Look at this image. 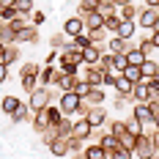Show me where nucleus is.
Segmentation results:
<instances>
[{
	"mask_svg": "<svg viewBox=\"0 0 159 159\" xmlns=\"http://www.w3.org/2000/svg\"><path fill=\"white\" fill-rule=\"evenodd\" d=\"M157 16H159V8H148V6H143L140 8V14H137V25L143 28V30H154V22H157Z\"/></svg>",
	"mask_w": 159,
	"mask_h": 159,
	"instance_id": "obj_6",
	"label": "nucleus"
},
{
	"mask_svg": "<svg viewBox=\"0 0 159 159\" xmlns=\"http://www.w3.org/2000/svg\"><path fill=\"white\" fill-rule=\"evenodd\" d=\"M132 99H134V102H151V99H154V91L148 88V82H145V80L134 85V91H132Z\"/></svg>",
	"mask_w": 159,
	"mask_h": 159,
	"instance_id": "obj_16",
	"label": "nucleus"
},
{
	"mask_svg": "<svg viewBox=\"0 0 159 159\" xmlns=\"http://www.w3.org/2000/svg\"><path fill=\"white\" fill-rule=\"evenodd\" d=\"M66 143H69V151L71 154H80V151H85V140H80V137H66Z\"/></svg>",
	"mask_w": 159,
	"mask_h": 159,
	"instance_id": "obj_40",
	"label": "nucleus"
},
{
	"mask_svg": "<svg viewBox=\"0 0 159 159\" xmlns=\"http://www.w3.org/2000/svg\"><path fill=\"white\" fill-rule=\"evenodd\" d=\"M66 44H69V41H66V33H52V36H49V47L52 49H63Z\"/></svg>",
	"mask_w": 159,
	"mask_h": 159,
	"instance_id": "obj_39",
	"label": "nucleus"
},
{
	"mask_svg": "<svg viewBox=\"0 0 159 159\" xmlns=\"http://www.w3.org/2000/svg\"><path fill=\"white\" fill-rule=\"evenodd\" d=\"M151 140H154V151L159 154V132H154V134H151Z\"/></svg>",
	"mask_w": 159,
	"mask_h": 159,
	"instance_id": "obj_53",
	"label": "nucleus"
},
{
	"mask_svg": "<svg viewBox=\"0 0 159 159\" xmlns=\"http://www.w3.org/2000/svg\"><path fill=\"white\" fill-rule=\"evenodd\" d=\"M39 41V28L36 25H28L16 33V44H36Z\"/></svg>",
	"mask_w": 159,
	"mask_h": 159,
	"instance_id": "obj_13",
	"label": "nucleus"
},
{
	"mask_svg": "<svg viewBox=\"0 0 159 159\" xmlns=\"http://www.w3.org/2000/svg\"><path fill=\"white\" fill-rule=\"evenodd\" d=\"M16 107H19V99H16L14 93H8V96H3V99H0V110L6 112V115H11Z\"/></svg>",
	"mask_w": 159,
	"mask_h": 159,
	"instance_id": "obj_25",
	"label": "nucleus"
},
{
	"mask_svg": "<svg viewBox=\"0 0 159 159\" xmlns=\"http://www.w3.org/2000/svg\"><path fill=\"white\" fill-rule=\"evenodd\" d=\"M16 11H19V14H30L33 11V0H16Z\"/></svg>",
	"mask_w": 159,
	"mask_h": 159,
	"instance_id": "obj_46",
	"label": "nucleus"
},
{
	"mask_svg": "<svg viewBox=\"0 0 159 159\" xmlns=\"http://www.w3.org/2000/svg\"><path fill=\"white\" fill-rule=\"evenodd\" d=\"M44 22H47V14H44V11H33V14H30V25H36V28H41Z\"/></svg>",
	"mask_w": 159,
	"mask_h": 159,
	"instance_id": "obj_45",
	"label": "nucleus"
},
{
	"mask_svg": "<svg viewBox=\"0 0 159 159\" xmlns=\"http://www.w3.org/2000/svg\"><path fill=\"white\" fill-rule=\"evenodd\" d=\"M96 143L102 145V148H104V151H107V154H115V151H118V148H121V140H118V137H115V134H110V132H102V134H99V140H96Z\"/></svg>",
	"mask_w": 159,
	"mask_h": 159,
	"instance_id": "obj_12",
	"label": "nucleus"
},
{
	"mask_svg": "<svg viewBox=\"0 0 159 159\" xmlns=\"http://www.w3.org/2000/svg\"><path fill=\"white\" fill-rule=\"evenodd\" d=\"M8 118H11V124H25V121H30L33 112H30V107H28V102H19V107H16Z\"/></svg>",
	"mask_w": 159,
	"mask_h": 159,
	"instance_id": "obj_15",
	"label": "nucleus"
},
{
	"mask_svg": "<svg viewBox=\"0 0 159 159\" xmlns=\"http://www.w3.org/2000/svg\"><path fill=\"white\" fill-rule=\"evenodd\" d=\"M115 91H118L121 96H132V91H134V85H132V82H129V80L124 77V74H121V77H118V82H115Z\"/></svg>",
	"mask_w": 159,
	"mask_h": 159,
	"instance_id": "obj_32",
	"label": "nucleus"
},
{
	"mask_svg": "<svg viewBox=\"0 0 159 159\" xmlns=\"http://www.w3.org/2000/svg\"><path fill=\"white\" fill-rule=\"evenodd\" d=\"M3 52H6V44H3V41H0V58H3Z\"/></svg>",
	"mask_w": 159,
	"mask_h": 159,
	"instance_id": "obj_57",
	"label": "nucleus"
},
{
	"mask_svg": "<svg viewBox=\"0 0 159 159\" xmlns=\"http://www.w3.org/2000/svg\"><path fill=\"white\" fill-rule=\"evenodd\" d=\"M71 126H74V121H71V118H69V115H63V121H61V124H58V137H71Z\"/></svg>",
	"mask_w": 159,
	"mask_h": 159,
	"instance_id": "obj_33",
	"label": "nucleus"
},
{
	"mask_svg": "<svg viewBox=\"0 0 159 159\" xmlns=\"http://www.w3.org/2000/svg\"><path fill=\"white\" fill-rule=\"evenodd\" d=\"M124 121H126L129 132H134V134H143V124H140V121H137V118H134L132 112H129V118H124Z\"/></svg>",
	"mask_w": 159,
	"mask_h": 159,
	"instance_id": "obj_41",
	"label": "nucleus"
},
{
	"mask_svg": "<svg viewBox=\"0 0 159 159\" xmlns=\"http://www.w3.org/2000/svg\"><path fill=\"white\" fill-rule=\"evenodd\" d=\"M118 77H121V71H104V88H115V82H118Z\"/></svg>",
	"mask_w": 159,
	"mask_h": 159,
	"instance_id": "obj_43",
	"label": "nucleus"
},
{
	"mask_svg": "<svg viewBox=\"0 0 159 159\" xmlns=\"http://www.w3.org/2000/svg\"><path fill=\"white\" fill-rule=\"evenodd\" d=\"M148 159H159V154H151V157H148Z\"/></svg>",
	"mask_w": 159,
	"mask_h": 159,
	"instance_id": "obj_60",
	"label": "nucleus"
},
{
	"mask_svg": "<svg viewBox=\"0 0 159 159\" xmlns=\"http://www.w3.org/2000/svg\"><path fill=\"white\" fill-rule=\"evenodd\" d=\"M151 44H154V49H159V30H151Z\"/></svg>",
	"mask_w": 159,
	"mask_h": 159,
	"instance_id": "obj_52",
	"label": "nucleus"
},
{
	"mask_svg": "<svg viewBox=\"0 0 159 159\" xmlns=\"http://www.w3.org/2000/svg\"><path fill=\"white\" fill-rule=\"evenodd\" d=\"M6 80H8V66L0 63V82H6Z\"/></svg>",
	"mask_w": 159,
	"mask_h": 159,
	"instance_id": "obj_51",
	"label": "nucleus"
},
{
	"mask_svg": "<svg viewBox=\"0 0 159 159\" xmlns=\"http://www.w3.org/2000/svg\"><path fill=\"white\" fill-rule=\"evenodd\" d=\"M85 157H88V159H107L110 154H107L99 143H91V145H85Z\"/></svg>",
	"mask_w": 159,
	"mask_h": 159,
	"instance_id": "obj_27",
	"label": "nucleus"
},
{
	"mask_svg": "<svg viewBox=\"0 0 159 159\" xmlns=\"http://www.w3.org/2000/svg\"><path fill=\"white\" fill-rule=\"evenodd\" d=\"M107 132H110V134H115V137L121 140V137L129 132V126H126V121H107Z\"/></svg>",
	"mask_w": 159,
	"mask_h": 159,
	"instance_id": "obj_26",
	"label": "nucleus"
},
{
	"mask_svg": "<svg viewBox=\"0 0 159 159\" xmlns=\"http://www.w3.org/2000/svg\"><path fill=\"white\" fill-rule=\"evenodd\" d=\"M58 55H61V49H49V52H47V58H44V63H49V66H52V63H58Z\"/></svg>",
	"mask_w": 159,
	"mask_h": 159,
	"instance_id": "obj_50",
	"label": "nucleus"
},
{
	"mask_svg": "<svg viewBox=\"0 0 159 159\" xmlns=\"http://www.w3.org/2000/svg\"><path fill=\"white\" fill-rule=\"evenodd\" d=\"M154 30H159V16H157V22H154Z\"/></svg>",
	"mask_w": 159,
	"mask_h": 159,
	"instance_id": "obj_59",
	"label": "nucleus"
},
{
	"mask_svg": "<svg viewBox=\"0 0 159 159\" xmlns=\"http://www.w3.org/2000/svg\"><path fill=\"white\" fill-rule=\"evenodd\" d=\"M16 14H19L16 6H3V8H0V19H3V22H11Z\"/></svg>",
	"mask_w": 159,
	"mask_h": 159,
	"instance_id": "obj_42",
	"label": "nucleus"
},
{
	"mask_svg": "<svg viewBox=\"0 0 159 159\" xmlns=\"http://www.w3.org/2000/svg\"><path fill=\"white\" fill-rule=\"evenodd\" d=\"M63 33H66V39H74V36H82L85 33V19L80 14H74V16H69L63 22Z\"/></svg>",
	"mask_w": 159,
	"mask_h": 159,
	"instance_id": "obj_5",
	"label": "nucleus"
},
{
	"mask_svg": "<svg viewBox=\"0 0 159 159\" xmlns=\"http://www.w3.org/2000/svg\"><path fill=\"white\" fill-rule=\"evenodd\" d=\"M85 33H88V39H91L93 44H104V41H107V30H104V28H96V30H85Z\"/></svg>",
	"mask_w": 159,
	"mask_h": 159,
	"instance_id": "obj_38",
	"label": "nucleus"
},
{
	"mask_svg": "<svg viewBox=\"0 0 159 159\" xmlns=\"http://www.w3.org/2000/svg\"><path fill=\"white\" fill-rule=\"evenodd\" d=\"M69 159H88V157H85V151H80V154H71Z\"/></svg>",
	"mask_w": 159,
	"mask_h": 159,
	"instance_id": "obj_55",
	"label": "nucleus"
},
{
	"mask_svg": "<svg viewBox=\"0 0 159 159\" xmlns=\"http://www.w3.org/2000/svg\"><path fill=\"white\" fill-rule=\"evenodd\" d=\"M0 28H3V19H0Z\"/></svg>",
	"mask_w": 159,
	"mask_h": 159,
	"instance_id": "obj_61",
	"label": "nucleus"
},
{
	"mask_svg": "<svg viewBox=\"0 0 159 159\" xmlns=\"http://www.w3.org/2000/svg\"><path fill=\"white\" fill-rule=\"evenodd\" d=\"M151 154H157V151H154V140H151V134H137L134 157H137V159H148Z\"/></svg>",
	"mask_w": 159,
	"mask_h": 159,
	"instance_id": "obj_4",
	"label": "nucleus"
},
{
	"mask_svg": "<svg viewBox=\"0 0 159 159\" xmlns=\"http://www.w3.org/2000/svg\"><path fill=\"white\" fill-rule=\"evenodd\" d=\"M154 126H157V132H159V115H157V118H154Z\"/></svg>",
	"mask_w": 159,
	"mask_h": 159,
	"instance_id": "obj_58",
	"label": "nucleus"
},
{
	"mask_svg": "<svg viewBox=\"0 0 159 159\" xmlns=\"http://www.w3.org/2000/svg\"><path fill=\"white\" fill-rule=\"evenodd\" d=\"M157 102H159V93H157Z\"/></svg>",
	"mask_w": 159,
	"mask_h": 159,
	"instance_id": "obj_62",
	"label": "nucleus"
},
{
	"mask_svg": "<svg viewBox=\"0 0 159 159\" xmlns=\"http://www.w3.org/2000/svg\"><path fill=\"white\" fill-rule=\"evenodd\" d=\"M140 71H143V80H148V77H154V74H159V63L154 58H145V63L140 66Z\"/></svg>",
	"mask_w": 159,
	"mask_h": 159,
	"instance_id": "obj_30",
	"label": "nucleus"
},
{
	"mask_svg": "<svg viewBox=\"0 0 159 159\" xmlns=\"http://www.w3.org/2000/svg\"><path fill=\"white\" fill-rule=\"evenodd\" d=\"M55 69H58V63H52V66L44 63L41 66V71H39V85H47L49 88V85H52V77H55Z\"/></svg>",
	"mask_w": 159,
	"mask_h": 159,
	"instance_id": "obj_21",
	"label": "nucleus"
},
{
	"mask_svg": "<svg viewBox=\"0 0 159 159\" xmlns=\"http://www.w3.org/2000/svg\"><path fill=\"white\" fill-rule=\"evenodd\" d=\"M19 85H22V91L33 93L39 88V74H19Z\"/></svg>",
	"mask_w": 159,
	"mask_h": 159,
	"instance_id": "obj_24",
	"label": "nucleus"
},
{
	"mask_svg": "<svg viewBox=\"0 0 159 159\" xmlns=\"http://www.w3.org/2000/svg\"><path fill=\"white\" fill-rule=\"evenodd\" d=\"M102 52H104L102 44H88V47H82V61H85V66H96L99 58H102Z\"/></svg>",
	"mask_w": 159,
	"mask_h": 159,
	"instance_id": "obj_8",
	"label": "nucleus"
},
{
	"mask_svg": "<svg viewBox=\"0 0 159 159\" xmlns=\"http://www.w3.org/2000/svg\"><path fill=\"white\" fill-rule=\"evenodd\" d=\"M99 66H102L104 71H115V55H112L110 49H104V52H102V58H99Z\"/></svg>",
	"mask_w": 159,
	"mask_h": 159,
	"instance_id": "obj_31",
	"label": "nucleus"
},
{
	"mask_svg": "<svg viewBox=\"0 0 159 159\" xmlns=\"http://www.w3.org/2000/svg\"><path fill=\"white\" fill-rule=\"evenodd\" d=\"M132 47L134 44H129L126 39H121V36H110V41H107V49H110L112 55H126Z\"/></svg>",
	"mask_w": 159,
	"mask_h": 159,
	"instance_id": "obj_9",
	"label": "nucleus"
},
{
	"mask_svg": "<svg viewBox=\"0 0 159 159\" xmlns=\"http://www.w3.org/2000/svg\"><path fill=\"white\" fill-rule=\"evenodd\" d=\"M52 99H55V91L47 88V85H39V88L28 96V107H30V112H41L44 107L52 104Z\"/></svg>",
	"mask_w": 159,
	"mask_h": 159,
	"instance_id": "obj_1",
	"label": "nucleus"
},
{
	"mask_svg": "<svg viewBox=\"0 0 159 159\" xmlns=\"http://www.w3.org/2000/svg\"><path fill=\"white\" fill-rule=\"evenodd\" d=\"M30 124H33V132H44V129L49 126V121H47V110H41V112H33V118H30Z\"/></svg>",
	"mask_w": 159,
	"mask_h": 159,
	"instance_id": "obj_23",
	"label": "nucleus"
},
{
	"mask_svg": "<svg viewBox=\"0 0 159 159\" xmlns=\"http://www.w3.org/2000/svg\"><path fill=\"white\" fill-rule=\"evenodd\" d=\"M71 134L80 137V140H88V137L93 134V126L88 124V118H77V121H74V126H71Z\"/></svg>",
	"mask_w": 159,
	"mask_h": 159,
	"instance_id": "obj_11",
	"label": "nucleus"
},
{
	"mask_svg": "<svg viewBox=\"0 0 159 159\" xmlns=\"http://www.w3.org/2000/svg\"><path fill=\"white\" fill-rule=\"evenodd\" d=\"M82 80H88L91 85H102V82H104V69H102L99 63H96V66H85Z\"/></svg>",
	"mask_w": 159,
	"mask_h": 159,
	"instance_id": "obj_14",
	"label": "nucleus"
},
{
	"mask_svg": "<svg viewBox=\"0 0 159 159\" xmlns=\"http://www.w3.org/2000/svg\"><path fill=\"white\" fill-rule=\"evenodd\" d=\"M0 8H3V6H0Z\"/></svg>",
	"mask_w": 159,
	"mask_h": 159,
	"instance_id": "obj_63",
	"label": "nucleus"
},
{
	"mask_svg": "<svg viewBox=\"0 0 159 159\" xmlns=\"http://www.w3.org/2000/svg\"><path fill=\"white\" fill-rule=\"evenodd\" d=\"M107 159H134V154H132V151H126V148H118V151H115V154H110Z\"/></svg>",
	"mask_w": 159,
	"mask_h": 159,
	"instance_id": "obj_48",
	"label": "nucleus"
},
{
	"mask_svg": "<svg viewBox=\"0 0 159 159\" xmlns=\"http://www.w3.org/2000/svg\"><path fill=\"white\" fill-rule=\"evenodd\" d=\"M85 102L93 107V104H104L107 102V91H104V85H91V91L85 93Z\"/></svg>",
	"mask_w": 159,
	"mask_h": 159,
	"instance_id": "obj_10",
	"label": "nucleus"
},
{
	"mask_svg": "<svg viewBox=\"0 0 159 159\" xmlns=\"http://www.w3.org/2000/svg\"><path fill=\"white\" fill-rule=\"evenodd\" d=\"M145 82H148V88H151V91H154V96H157V93H159V74H154V77H148Z\"/></svg>",
	"mask_w": 159,
	"mask_h": 159,
	"instance_id": "obj_49",
	"label": "nucleus"
},
{
	"mask_svg": "<svg viewBox=\"0 0 159 159\" xmlns=\"http://www.w3.org/2000/svg\"><path fill=\"white\" fill-rule=\"evenodd\" d=\"M112 3H115V6H118V8H121V6H129V3H132V0H112Z\"/></svg>",
	"mask_w": 159,
	"mask_h": 159,
	"instance_id": "obj_56",
	"label": "nucleus"
},
{
	"mask_svg": "<svg viewBox=\"0 0 159 159\" xmlns=\"http://www.w3.org/2000/svg\"><path fill=\"white\" fill-rule=\"evenodd\" d=\"M124 77L132 82V85H137V82H143V71H140V66H126L124 71H121Z\"/></svg>",
	"mask_w": 159,
	"mask_h": 159,
	"instance_id": "obj_28",
	"label": "nucleus"
},
{
	"mask_svg": "<svg viewBox=\"0 0 159 159\" xmlns=\"http://www.w3.org/2000/svg\"><path fill=\"white\" fill-rule=\"evenodd\" d=\"M85 118H88V124H91L93 129L104 126V124H107V110H104V104H93L91 110L85 112Z\"/></svg>",
	"mask_w": 159,
	"mask_h": 159,
	"instance_id": "obj_7",
	"label": "nucleus"
},
{
	"mask_svg": "<svg viewBox=\"0 0 159 159\" xmlns=\"http://www.w3.org/2000/svg\"><path fill=\"white\" fill-rule=\"evenodd\" d=\"M121 22H124V19H121V16H118V14H110V16H107V19H104V30H107V33H112V36H115V30H118V25H121Z\"/></svg>",
	"mask_w": 159,
	"mask_h": 159,
	"instance_id": "obj_37",
	"label": "nucleus"
},
{
	"mask_svg": "<svg viewBox=\"0 0 159 159\" xmlns=\"http://www.w3.org/2000/svg\"><path fill=\"white\" fill-rule=\"evenodd\" d=\"M134 30H137V22H134V19H124V22L118 25V30H115V36H121V39H126V41H132V39H134Z\"/></svg>",
	"mask_w": 159,
	"mask_h": 159,
	"instance_id": "obj_18",
	"label": "nucleus"
},
{
	"mask_svg": "<svg viewBox=\"0 0 159 159\" xmlns=\"http://www.w3.org/2000/svg\"><path fill=\"white\" fill-rule=\"evenodd\" d=\"M137 14H140V11H137L134 3H129V6H121V8H118V16H121V19H137Z\"/></svg>",
	"mask_w": 159,
	"mask_h": 159,
	"instance_id": "obj_35",
	"label": "nucleus"
},
{
	"mask_svg": "<svg viewBox=\"0 0 159 159\" xmlns=\"http://www.w3.org/2000/svg\"><path fill=\"white\" fill-rule=\"evenodd\" d=\"M145 58H148V55H145V52H143L140 47H137V44H134V47H132V49L126 52L129 66H143V63H145Z\"/></svg>",
	"mask_w": 159,
	"mask_h": 159,
	"instance_id": "obj_22",
	"label": "nucleus"
},
{
	"mask_svg": "<svg viewBox=\"0 0 159 159\" xmlns=\"http://www.w3.org/2000/svg\"><path fill=\"white\" fill-rule=\"evenodd\" d=\"M80 104H82V96H77L74 91H63V93L58 96V107H61V112L69 115V118H74L80 112Z\"/></svg>",
	"mask_w": 159,
	"mask_h": 159,
	"instance_id": "obj_2",
	"label": "nucleus"
},
{
	"mask_svg": "<svg viewBox=\"0 0 159 159\" xmlns=\"http://www.w3.org/2000/svg\"><path fill=\"white\" fill-rule=\"evenodd\" d=\"M82 19H85V30H96V28H104V19L107 16L99 14V11H88Z\"/></svg>",
	"mask_w": 159,
	"mask_h": 159,
	"instance_id": "obj_17",
	"label": "nucleus"
},
{
	"mask_svg": "<svg viewBox=\"0 0 159 159\" xmlns=\"http://www.w3.org/2000/svg\"><path fill=\"white\" fill-rule=\"evenodd\" d=\"M145 6L148 8H159V0H145Z\"/></svg>",
	"mask_w": 159,
	"mask_h": 159,
	"instance_id": "obj_54",
	"label": "nucleus"
},
{
	"mask_svg": "<svg viewBox=\"0 0 159 159\" xmlns=\"http://www.w3.org/2000/svg\"><path fill=\"white\" fill-rule=\"evenodd\" d=\"M8 25H11V28H14V30L19 33V30H22V28H28V25H30V16H28V14H16L14 19L8 22Z\"/></svg>",
	"mask_w": 159,
	"mask_h": 159,
	"instance_id": "obj_36",
	"label": "nucleus"
},
{
	"mask_svg": "<svg viewBox=\"0 0 159 159\" xmlns=\"http://www.w3.org/2000/svg\"><path fill=\"white\" fill-rule=\"evenodd\" d=\"M99 8V0H80L77 3V14L80 16H85L88 11H96Z\"/></svg>",
	"mask_w": 159,
	"mask_h": 159,
	"instance_id": "obj_34",
	"label": "nucleus"
},
{
	"mask_svg": "<svg viewBox=\"0 0 159 159\" xmlns=\"http://www.w3.org/2000/svg\"><path fill=\"white\" fill-rule=\"evenodd\" d=\"M88 91H91V82H88V80H82V77H80L77 88H74V93H77V96H82V99H85V93H88Z\"/></svg>",
	"mask_w": 159,
	"mask_h": 159,
	"instance_id": "obj_44",
	"label": "nucleus"
},
{
	"mask_svg": "<svg viewBox=\"0 0 159 159\" xmlns=\"http://www.w3.org/2000/svg\"><path fill=\"white\" fill-rule=\"evenodd\" d=\"M16 61H19V44H6V52H3V58H0V63L14 66Z\"/></svg>",
	"mask_w": 159,
	"mask_h": 159,
	"instance_id": "obj_20",
	"label": "nucleus"
},
{
	"mask_svg": "<svg viewBox=\"0 0 159 159\" xmlns=\"http://www.w3.org/2000/svg\"><path fill=\"white\" fill-rule=\"evenodd\" d=\"M0 41L3 44H16V30L8 22H3V28H0Z\"/></svg>",
	"mask_w": 159,
	"mask_h": 159,
	"instance_id": "obj_29",
	"label": "nucleus"
},
{
	"mask_svg": "<svg viewBox=\"0 0 159 159\" xmlns=\"http://www.w3.org/2000/svg\"><path fill=\"white\" fill-rule=\"evenodd\" d=\"M49 151H52V157H58V159L71 157V151H69V143H66L63 137H55V140L49 143Z\"/></svg>",
	"mask_w": 159,
	"mask_h": 159,
	"instance_id": "obj_19",
	"label": "nucleus"
},
{
	"mask_svg": "<svg viewBox=\"0 0 159 159\" xmlns=\"http://www.w3.org/2000/svg\"><path fill=\"white\" fill-rule=\"evenodd\" d=\"M137 47L143 49L145 55H148V52H151V49H154V44H151V33H148V36H143V39H140V41H137Z\"/></svg>",
	"mask_w": 159,
	"mask_h": 159,
	"instance_id": "obj_47",
	"label": "nucleus"
},
{
	"mask_svg": "<svg viewBox=\"0 0 159 159\" xmlns=\"http://www.w3.org/2000/svg\"><path fill=\"white\" fill-rule=\"evenodd\" d=\"M58 63H63V66H85V61H82V49L63 47L61 55H58Z\"/></svg>",
	"mask_w": 159,
	"mask_h": 159,
	"instance_id": "obj_3",
	"label": "nucleus"
}]
</instances>
